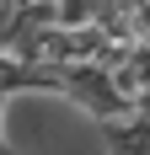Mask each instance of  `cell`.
<instances>
[{
  "label": "cell",
  "instance_id": "7a4b0ae2",
  "mask_svg": "<svg viewBox=\"0 0 150 155\" xmlns=\"http://www.w3.org/2000/svg\"><path fill=\"white\" fill-rule=\"evenodd\" d=\"M107 80L123 96V107L145 112V86H150V48H118L107 59Z\"/></svg>",
  "mask_w": 150,
  "mask_h": 155
},
{
  "label": "cell",
  "instance_id": "3957f363",
  "mask_svg": "<svg viewBox=\"0 0 150 155\" xmlns=\"http://www.w3.org/2000/svg\"><path fill=\"white\" fill-rule=\"evenodd\" d=\"M102 144H107V155H150L145 112H129V118H118V123H102Z\"/></svg>",
  "mask_w": 150,
  "mask_h": 155
},
{
  "label": "cell",
  "instance_id": "6da1fadb",
  "mask_svg": "<svg viewBox=\"0 0 150 155\" xmlns=\"http://www.w3.org/2000/svg\"><path fill=\"white\" fill-rule=\"evenodd\" d=\"M59 75V86L54 91H64L80 112H91L97 123H118V118H129L134 107H123V96L113 91V80H107V64H70V70H54Z\"/></svg>",
  "mask_w": 150,
  "mask_h": 155
}]
</instances>
